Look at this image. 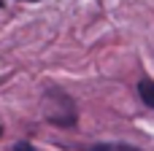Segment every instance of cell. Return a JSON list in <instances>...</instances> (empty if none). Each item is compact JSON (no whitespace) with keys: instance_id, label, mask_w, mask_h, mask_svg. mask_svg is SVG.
I'll list each match as a JSON object with an SVG mask.
<instances>
[{"instance_id":"cell-3","label":"cell","mask_w":154,"mask_h":151,"mask_svg":"<svg viewBox=\"0 0 154 151\" xmlns=\"http://www.w3.org/2000/svg\"><path fill=\"white\" fill-rule=\"evenodd\" d=\"M87 151H141L138 146H130V143H95Z\"/></svg>"},{"instance_id":"cell-2","label":"cell","mask_w":154,"mask_h":151,"mask_svg":"<svg viewBox=\"0 0 154 151\" xmlns=\"http://www.w3.org/2000/svg\"><path fill=\"white\" fill-rule=\"evenodd\" d=\"M138 95H141V100H143L149 108H154V81L152 78H143V81L138 84Z\"/></svg>"},{"instance_id":"cell-4","label":"cell","mask_w":154,"mask_h":151,"mask_svg":"<svg viewBox=\"0 0 154 151\" xmlns=\"http://www.w3.org/2000/svg\"><path fill=\"white\" fill-rule=\"evenodd\" d=\"M14 151H35V149H32V146H30L27 140H19V143L14 146Z\"/></svg>"},{"instance_id":"cell-1","label":"cell","mask_w":154,"mask_h":151,"mask_svg":"<svg viewBox=\"0 0 154 151\" xmlns=\"http://www.w3.org/2000/svg\"><path fill=\"white\" fill-rule=\"evenodd\" d=\"M41 111H43V119L68 130V127H76L79 122V108H76V100L60 89V86H46L43 97H41Z\"/></svg>"},{"instance_id":"cell-5","label":"cell","mask_w":154,"mask_h":151,"mask_svg":"<svg viewBox=\"0 0 154 151\" xmlns=\"http://www.w3.org/2000/svg\"><path fill=\"white\" fill-rule=\"evenodd\" d=\"M0 138H3V127H0Z\"/></svg>"}]
</instances>
